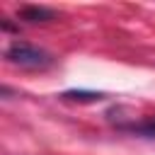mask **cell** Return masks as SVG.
Returning a JSON list of instances; mask_svg holds the SVG:
<instances>
[{
	"label": "cell",
	"mask_w": 155,
	"mask_h": 155,
	"mask_svg": "<svg viewBox=\"0 0 155 155\" xmlns=\"http://www.w3.org/2000/svg\"><path fill=\"white\" fill-rule=\"evenodd\" d=\"M5 58L12 65L27 68V70H46V68L53 65V56L51 53H46L39 46H31L27 41H12L7 46V51H5Z\"/></svg>",
	"instance_id": "6da1fadb"
},
{
	"label": "cell",
	"mask_w": 155,
	"mask_h": 155,
	"mask_svg": "<svg viewBox=\"0 0 155 155\" xmlns=\"http://www.w3.org/2000/svg\"><path fill=\"white\" fill-rule=\"evenodd\" d=\"M19 17L27 22H48L56 17V12L51 7H41V5H27L19 10Z\"/></svg>",
	"instance_id": "7a4b0ae2"
},
{
	"label": "cell",
	"mask_w": 155,
	"mask_h": 155,
	"mask_svg": "<svg viewBox=\"0 0 155 155\" xmlns=\"http://www.w3.org/2000/svg\"><path fill=\"white\" fill-rule=\"evenodd\" d=\"M104 94L102 92H90V90H68L63 92V99L68 102H99Z\"/></svg>",
	"instance_id": "3957f363"
},
{
	"label": "cell",
	"mask_w": 155,
	"mask_h": 155,
	"mask_svg": "<svg viewBox=\"0 0 155 155\" xmlns=\"http://www.w3.org/2000/svg\"><path fill=\"white\" fill-rule=\"evenodd\" d=\"M128 131L131 133H138L143 138H155V119H145L140 124H133V126H128Z\"/></svg>",
	"instance_id": "277c9868"
}]
</instances>
